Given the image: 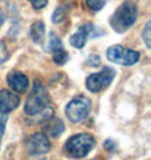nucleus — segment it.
<instances>
[{
	"label": "nucleus",
	"mask_w": 151,
	"mask_h": 160,
	"mask_svg": "<svg viewBox=\"0 0 151 160\" xmlns=\"http://www.w3.org/2000/svg\"><path fill=\"white\" fill-rule=\"evenodd\" d=\"M95 147V139L91 134L80 133L66 140L64 150L70 158L80 159L87 156Z\"/></svg>",
	"instance_id": "7ed1b4c3"
},
{
	"label": "nucleus",
	"mask_w": 151,
	"mask_h": 160,
	"mask_svg": "<svg viewBox=\"0 0 151 160\" xmlns=\"http://www.w3.org/2000/svg\"><path fill=\"white\" fill-rule=\"evenodd\" d=\"M107 58L111 62L121 66H133L138 62L140 54L137 51L127 49L120 45H114L107 50Z\"/></svg>",
	"instance_id": "39448f33"
},
{
	"label": "nucleus",
	"mask_w": 151,
	"mask_h": 160,
	"mask_svg": "<svg viewBox=\"0 0 151 160\" xmlns=\"http://www.w3.org/2000/svg\"><path fill=\"white\" fill-rule=\"evenodd\" d=\"M50 96L40 81H34L33 88L25 104V112L30 117L40 116L49 108Z\"/></svg>",
	"instance_id": "f03ea898"
},
{
	"label": "nucleus",
	"mask_w": 151,
	"mask_h": 160,
	"mask_svg": "<svg viewBox=\"0 0 151 160\" xmlns=\"http://www.w3.org/2000/svg\"><path fill=\"white\" fill-rule=\"evenodd\" d=\"M9 53L7 51V47H6L5 43L3 41H0V66L3 62H5L8 59Z\"/></svg>",
	"instance_id": "a211bd4d"
},
{
	"label": "nucleus",
	"mask_w": 151,
	"mask_h": 160,
	"mask_svg": "<svg viewBox=\"0 0 151 160\" xmlns=\"http://www.w3.org/2000/svg\"><path fill=\"white\" fill-rule=\"evenodd\" d=\"M7 84L12 91L18 94H23L27 91L28 88V78L27 76L19 71H12L7 74Z\"/></svg>",
	"instance_id": "6e6552de"
},
{
	"label": "nucleus",
	"mask_w": 151,
	"mask_h": 160,
	"mask_svg": "<svg viewBox=\"0 0 151 160\" xmlns=\"http://www.w3.org/2000/svg\"><path fill=\"white\" fill-rule=\"evenodd\" d=\"M86 4L92 11H101V8H104L106 4V0H86Z\"/></svg>",
	"instance_id": "dca6fc26"
},
{
	"label": "nucleus",
	"mask_w": 151,
	"mask_h": 160,
	"mask_svg": "<svg viewBox=\"0 0 151 160\" xmlns=\"http://www.w3.org/2000/svg\"><path fill=\"white\" fill-rule=\"evenodd\" d=\"M6 120H7V118H6V116H4V114H1V116H0V145H1L3 134H4Z\"/></svg>",
	"instance_id": "aec40b11"
},
{
	"label": "nucleus",
	"mask_w": 151,
	"mask_h": 160,
	"mask_svg": "<svg viewBox=\"0 0 151 160\" xmlns=\"http://www.w3.org/2000/svg\"><path fill=\"white\" fill-rule=\"evenodd\" d=\"M62 48V42L60 41V39L56 36L54 32H51L49 36V42H48V50L50 52H56V51H59Z\"/></svg>",
	"instance_id": "ddd939ff"
},
{
	"label": "nucleus",
	"mask_w": 151,
	"mask_h": 160,
	"mask_svg": "<svg viewBox=\"0 0 151 160\" xmlns=\"http://www.w3.org/2000/svg\"><path fill=\"white\" fill-rule=\"evenodd\" d=\"M29 1L31 2L32 6H33L34 8H36V9L44 8L45 6L47 5V3H48V0H29Z\"/></svg>",
	"instance_id": "412c9836"
},
{
	"label": "nucleus",
	"mask_w": 151,
	"mask_h": 160,
	"mask_svg": "<svg viewBox=\"0 0 151 160\" xmlns=\"http://www.w3.org/2000/svg\"><path fill=\"white\" fill-rule=\"evenodd\" d=\"M91 108V102L88 98L84 96H80L73 99L66 105L65 113L66 117L72 123L78 124L84 121L88 117Z\"/></svg>",
	"instance_id": "20e7f679"
},
{
	"label": "nucleus",
	"mask_w": 151,
	"mask_h": 160,
	"mask_svg": "<svg viewBox=\"0 0 151 160\" xmlns=\"http://www.w3.org/2000/svg\"><path fill=\"white\" fill-rule=\"evenodd\" d=\"M87 65L91 67H97L101 63V57L98 55H90L89 58L87 59Z\"/></svg>",
	"instance_id": "6ab92c4d"
},
{
	"label": "nucleus",
	"mask_w": 151,
	"mask_h": 160,
	"mask_svg": "<svg viewBox=\"0 0 151 160\" xmlns=\"http://www.w3.org/2000/svg\"><path fill=\"white\" fill-rule=\"evenodd\" d=\"M115 77V70L105 67L99 73H94L86 79V88L91 92H98L107 88Z\"/></svg>",
	"instance_id": "423d86ee"
},
{
	"label": "nucleus",
	"mask_w": 151,
	"mask_h": 160,
	"mask_svg": "<svg viewBox=\"0 0 151 160\" xmlns=\"http://www.w3.org/2000/svg\"><path fill=\"white\" fill-rule=\"evenodd\" d=\"M93 29H94V26L89 23L80 26L79 29L77 30V32L70 37V45L73 47L77 48V49H82L85 46L89 36L93 32Z\"/></svg>",
	"instance_id": "9d476101"
},
{
	"label": "nucleus",
	"mask_w": 151,
	"mask_h": 160,
	"mask_svg": "<svg viewBox=\"0 0 151 160\" xmlns=\"http://www.w3.org/2000/svg\"><path fill=\"white\" fill-rule=\"evenodd\" d=\"M46 130L51 136L57 137L64 131V124L61 120L58 119H50L46 122Z\"/></svg>",
	"instance_id": "9b49d317"
},
{
	"label": "nucleus",
	"mask_w": 151,
	"mask_h": 160,
	"mask_svg": "<svg viewBox=\"0 0 151 160\" xmlns=\"http://www.w3.org/2000/svg\"><path fill=\"white\" fill-rule=\"evenodd\" d=\"M30 36L34 43L40 44L43 43L45 38V24L41 21H37L31 25Z\"/></svg>",
	"instance_id": "f8f14e48"
},
{
	"label": "nucleus",
	"mask_w": 151,
	"mask_h": 160,
	"mask_svg": "<svg viewBox=\"0 0 151 160\" xmlns=\"http://www.w3.org/2000/svg\"><path fill=\"white\" fill-rule=\"evenodd\" d=\"M4 20H5V16H4V12H2V9H0V26L4 23Z\"/></svg>",
	"instance_id": "5701e85b"
},
{
	"label": "nucleus",
	"mask_w": 151,
	"mask_h": 160,
	"mask_svg": "<svg viewBox=\"0 0 151 160\" xmlns=\"http://www.w3.org/2000/svg\"><path fill=\"white\" fill-rule=\"evenodd\" d=\"M20 104V98L6 89L0 91V114H6L16 109Z\"/></svg>",
	"instance_id": "1a4fd4ad"
},
{
	"label": "nucleus",
	"mask_w": 151,
	"mask_h": 160,
	"mask_svg": "<svg viewBox=\"0 0 151 160\" xmlns=\"http://www.w3.org/2000/svg\"><path fill=\"white\" fill-rule=\"evenodd\" d=\"M137 6L131 0H126L118 8L110 19L114 31L122 33L130 28L137 20Z\"/></svg>",
	"instance_id": "f257e3e1"
},
{
	"label": "nucleus",
	"mask_w": 151,
	"mask_h": 160,
	"mask_svg": "<svg viewBox=\"0 0 151 160\" xmlns=\"http://www.w3.org/2000/svg\"><path fill=\"white\" fill-rule=\"evenodd\" d=\"M25 147L30 155L45 154L50 150V142L46 134L35 133L26 139Z\"/></svg>",
	"instance_id": "0eeeda50"
},
{
	"label": "nucleus",
	"mask_w": 151,
	"mask_h": 160,
	"mask_svg": "<svg viewBox=\"0 0 151 160\" xmlns=\"http://www.w3.org/2000/svg\"><path fill=\"white\" fill-rule=\"evenodd\" d=\"M53 59L57 65H64V63L68 60V54H67V52H65L63 49H61L59 51L54 52Z\"/></svg>",
	"instance_id": "4468645a"
},
{
	"label": "nucleus",
	"mask_w": 151,
	"mask_h": 160,
	"mask_svg": "<svg viewBox=\"0 0 151 160\" xmlns=\"http://www.w3.org/2000/svg\"><path fill=\"white\" fill-rule=\"evenodd\" d=\"M142 38H143V41L145 42L147 48H150L151 47V25H150V22H147L146 26L144 27V30L142 32Z\"/></svg>",
	"instance_id": "f3484780"
},
{
	"label": "nucleus",
	"mask_w": 151,
	"mask_h": 160,
	"mask_svg": "<svg viewBox=\"0 0 151 160\" xmlns=\"http://www.w3.org/2000/svg\"><path fill=\"white\" fill-rule=\"evenodd\" d=\"M65 18H66V11L64 8H58L54 12V14L52 16V20L55 24L61 23Z\"/></svg>",
	"instance_id": "2eb2a0df"
},
{
	"label": "nucleus",
	"mask_w": 151,
	"mask_h": 160,
	"mask_svg": "<svg viewBox=\"0 0 151 160\" xmlns=\"http://www.w3.org/2000/svg\"><path fill=\"white\" fill-rule=\"evenodd\" d=\"M105 149L107 150V151H113V150L116 148V143H115L114 140H112V139H108V140H106L105 142Z\"/></svg>",
	"instance_id": "4be33fe9"
}]
</instances>
